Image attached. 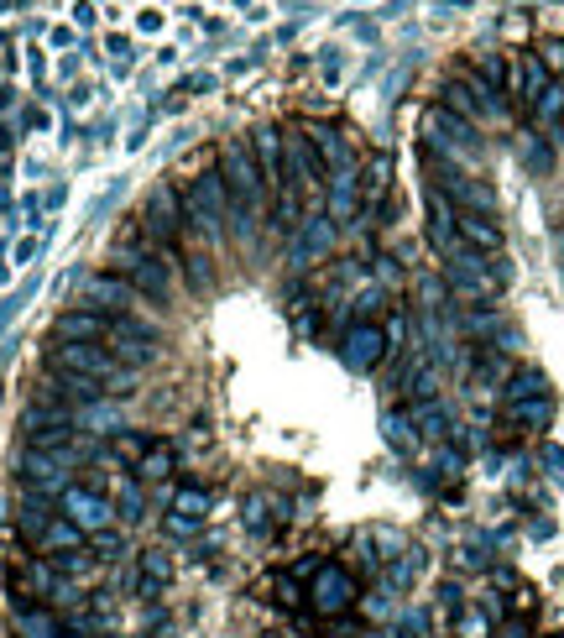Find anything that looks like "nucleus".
<instances>
[{"mask_svg": "<svg viewBox=\"0 0 564 638\" xmlns=\"http://www.w3.org/2000/svg\"><path fill=\"white\" fill-rule=\"evenodd\" d=\"M241 523L256 534V539H272L282 523H288V503H272L267 492H251L246 497V513H241Z\"/></svg>", "mask_w": 564, "mask_h": 638, "instance_id": "nucleus-9", "label": "nucleus"}, {"mask_svg": "<svg viewBox=\"0 0 564 638\" xmlns=\"http://www.w3.org/2000/svg\"><path fill=\"white\" fill-rule=\"evenodd\" d=\"M538 58H544L549 74H559V68H564V42H544V48H538Z\"/></svg>", "mask_w": 564, "mask_h": 638, "instance_id": "nucleus-12", "label": "nucleus"}, {"mask_svg": "<svg viewBox=\"0 0 564 638\" xmlns=\"http://www.w3.org/2000/svg\"><path fill=\"white\" fill-rule=\"evenodd\" d=\"M204 518H209V492L178 487V492H173V513H168V529H173V534H199Z\"/></svg>", "mask_w": 564, "mask_h": 638, "instance_id": "nucleus-8", "label": "nucleus"}, {"mask_svg": "<svg viewBox=\"0 0 564 638\" xmlns=\"http://www.w3.org/2000/svg\"><path fill=\"white\" fill-rule=\"evenodd\" d=\"M340 356H345V367L371 372L376 361L387 356V330H382V325H350V330L340 335Z\"/></svg>", "mask_w": 564, "mask_h": 638, "instance_id": "nucleus-6", "label": "nucleus"}, {"mask_svg": "<svg viewBox=\"0 0 564 638\" xmlns=\"http://www.w3.org/2000/svg\"><path fill=\"white\" fill-rule=\"evenodd\" d=\"M58 513L68 518V523H79V529L94 539V534H110V529H121V513H115V503L105 492H94V487H84V482H74L63 497H58Z\"/></svg>", "mask_w": 564, "mask_h": 638, "instance_id": "nucleus-2", "label": "nucleus"}, {"mask_svg": "<svg viewBox=\"0 0 564 638\" xmlns=\"http://www.w3.org/2000/svg\"><path fill=\"white\" fill-rule=\"evenodd\" d=\"M356 597H361V591H356V576H350L345 565H335V560H329L324 571L309 581V602H314L319 618H340V612L356 607Z\"/></svg>", "mask_w": 564, "mask_h": 638, "instance_id": "nucleus-3", "label": "nucleus"}, {"mask_svg": "<svg viewBox=\"0 0 564 638\" xmlns=\"http://www.w3.org/2000/svg\"><path fill=\"white\" fill-rule=\"evenodd\" d=\"M6 633L11 638H68L63 612L42 602H6Z\"/></svg>", "mask_w": 564, "mask_h": 638, "instance_id": "nucleus-4", "label": "nucleus"}, {"mask_svg": "<svg viewBox=\"0 0 564 638\" xmlns=\"http://www.w3.org/2000/svg\"><path fill=\"white\" fill-rule=\"evenodd\" d=\"M455 231H460V246L476 257H491L502 252V225L491 215H470V210H455Z\"/></svg>", "mask_w": 564, "mask_h": 638, "instance_id": "nucleus-7", "label": "nucleus"}, {"mask_svg": "<svg viewBox=\"0 0 564 638\" xmlns=\"http://www.w3.org/2000/svg\"><path fill=\"white\" fill-rule=\"evenodd\" d=\"M528 116H533V126H559L564 121V84H549L544 95L528 105Z\"/></svg>", "mask_w": 564, "mask_h": 638, "instance_id": "nucleus-11", "label": "nucleus"}, {"mask_svg": "<svg viewBox=\"0 0 564 638\" xmlns=\"http://www.w3.org/2000/svg\"><path fill=\"white\" fill-rule=\"evenodd\" d=\"M507 419L512 424H549L554 419V403H549V393H538V398H517V403H507Z\"/></svg>", "mask_w": 564, "mask_h": 638, "instance_id": "nucleus-10", "label": "nucleus"}, {"mask_svg": "<svg viewBox=\"0 0 564 638\" xmlns=\"http://www.w3.org/2000/svg\"><path fill=\"white\" fill-rule=\"evenodd\" d=\"M47 335H53V340H79V346H105V340L115 335V319L68 304V309L53 319V330H47Z\"/></svg>", "mask_w": 564, "mask_h": 638, "instance_id": "nucleus-5", "label": "nucleus"}, {"mask_svg": "<svg viewBox=\"0 0 564 638\" xmlns=\"http://www.w3.org/2000/svg\"><path fill=\"white\" fill-rule=\"evenodd\" d=\"M42 367H58V372H74V377L105 382L115 403L131 398V393H136V382H141V372H126L105 346H79V340H53V335L42 340Z\"/></svg>", "mask_w": 564, "mask_h": 638, "instance_id": "nucleus-1", "label": "nucleus"}]
</instances>
